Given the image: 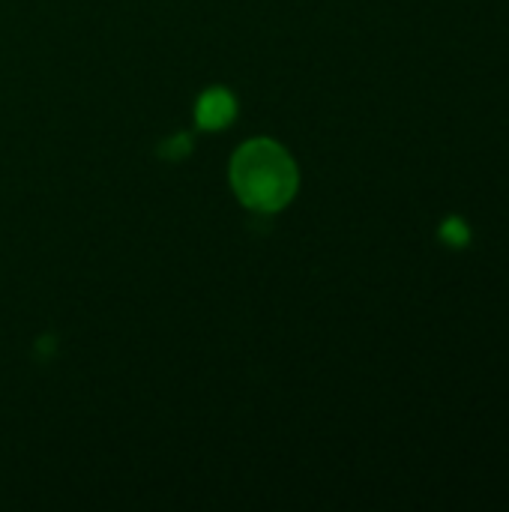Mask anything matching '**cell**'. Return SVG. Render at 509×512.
<instances>
[{
	"label": "cell",
	"mask_w": 509,
	"mask_h": 512,
	"mask_svg": "<svg viewBox=\"0 0 509 512\" xmlns=\"http://www.w3.org/2000/svg\"><path fill=\"white\" fill-rule=\"evenodd\" d=\"M297 162L291 153L270 141L252 138L231 159V186L243 207L258 213H276L297 195Z\"/></svg>",
	"instance_id": "1"
},
{
	"label": "cell",
	"mask_w": 509,
	"mask_h": 512,
	"mask_svg": "<svg viewBox=\"0 0 509 512\" xmlns=\"http://www.w3.org/2000/svg\"><path fill=\"white\" fill-rule=\"evenodd\" d=\"M441 237H444L450 246H465V243L471 240V228H468L459 216H450V219H444V225H441Z\"/></svg>",
	"instance_id": "3"
},
{
	"label": "cell",
	"mask_w": 509,
	"mask_h": 512,
	"mask_svg": "<svg viewBox=\"0 0 509 512\" xmlns=\"http://www.w3.org/2000/svg\"><path fill=\"white\" fill-rule=\"evenodd\" d=\"M234 117H237V99L225 87H210L195 105V120L207 132L225 129Z\"/></svg>",
	"instance_id": "2"
}]
</instances>
